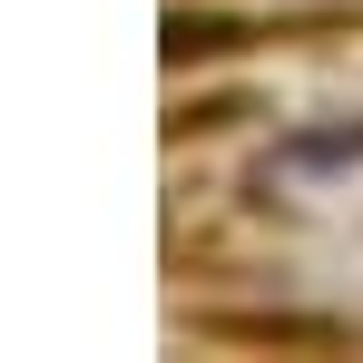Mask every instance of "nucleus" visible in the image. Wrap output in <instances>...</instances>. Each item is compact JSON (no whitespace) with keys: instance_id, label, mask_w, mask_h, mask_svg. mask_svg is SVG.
Returning a JSON list of instances; mask_svg holds the SVG:
<instances>
[{"instance_id":"nucleus-1","label":"nucleus","mask_w":363,"mask_h":363,"mask_svg":"<svg viewBox=\"0 0 363 363\" xmlns=\"http://www.w3.org/2000/svg\"><path fill=\"white\" fill-rule=\"evenodd\" d=\"M285 157H295V167H324V157H363V128H324V138H295Z\"/></svg>"}]
</instances>
